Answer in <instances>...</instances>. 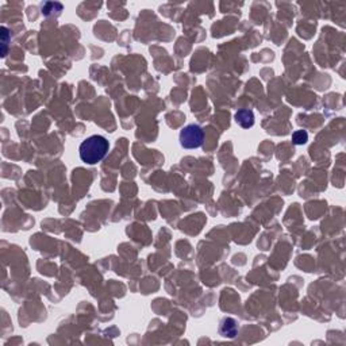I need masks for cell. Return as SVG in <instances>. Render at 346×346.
Here are the masks:
<instances>
[{"mask_svg": "<svg viewBox=\"0 0 346 346\" xmlns=\"http://www.w3.org/2000/svg\"><path fill=\"white\" fill-rule=\"evenodd\" d=\"M110 143L103 135H91L81 142L79 148V154L83 162L88 165H95L109 153Z\"/></svg>", "mask_w": 346, "mask_h": 346, "instance_id": "obj_1", "label": "cell"}, {"mask_svg": "<svg viewBox=\"0 0 346 346\" xmlns=\"http://www.w3.org/2000/svg\"><path fill=\"white\" fill-rule=\"evenodd\" d=\"M204 140V133L198 125H188L180 131V145L184 149H198Z\"/></svg>", "mask_w": 346, "mask_h": 346, "instance_id": "obj_2", "label": "cell"}, {"mask_svg": "<svg viewBox=\"0 0 346 346\" xmlns=\"http://www.w3.org/2000/svg\"><path fill=\"white\" fill-rule=\"evenodd\" d=\"M236 122L244 128L253 127L254 125V115L250 110H238L236 114Z\"/></svg>", "mask_w": 346, "mask_h": 346, "instance_id": "obj_3", "label": "cell"}, {"mask_svg": "<svg viewBox=\"0 0 346 346\" xmlns=\"http://www.w3.org/2000/svg\"><path fill=\"white\" fill-rule=\"evenodd\" d=\"M219 333L222 337H227V338H233L237 334V323L234 319L231 318H224L223 321L220 322L219 326Z\"/></svg>", "mask_w": 346, "mask_h": 346, "instance_id": "obj_4", "label": "cell"}, {"mask_svg": "<svg viewBox=\"0 0 346 346\" xmlns=\"http://www.w3.org/2000/svg\"><path fill=\"white\" fill-rule=\"evenodd\" d=\"M292 141L295 145H304L308 141V134L304 130H298L292 134Z\"/></svg>", "mask_w": 346, "mask_h": 346, "instance_id": "obj_5", "label": "cell"}, {"mask_svg": "<svg viewBox=\"0 0 346 346\" xmlns=\"http://www.w3.org/2000/svg\"><path fill=\"white\" fill-rule=\"evenodd\" d=\"M1 37H3V57L6 56L7 51V42H8V31H7L6 27H1Z\"/></svg>", "mask_w": 346, "mask_h": 346, "instance_id": "obj_6", "label": "cell"}]
</instances>
